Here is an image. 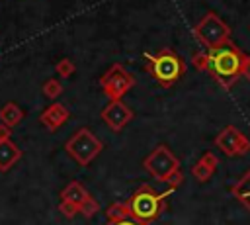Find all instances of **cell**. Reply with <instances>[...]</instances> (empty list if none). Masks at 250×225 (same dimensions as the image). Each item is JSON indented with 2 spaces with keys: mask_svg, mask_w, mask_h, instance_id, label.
Listing matches in <instances>:
<instances>
[{
  "mask_svg": "<svg viewBox=\"0 0 250 225\" xmlns=\"http://www.w3.org/2000/svg\"><path fill=\"white\" fill-rule=\"evenodd\" d=\"M244 53L232 43L227 41L221 47L209 49V51H197L191 57V65L209 76H213L223 88H230L240 76H242V65H244Z\"/></svg>",
  "mask_w": 250,
  "mask_h": 225,
  "instance_id": "1",
  "label": "cell"
},
{
  "mask_svg": "<svg viewBox=\"0 0 250 225\" xmlns=\"http://www.w3.org/2000/svg\"><path fill=\"white\" fill-rule=\"evenodd\" d=\"M143 168L158 182H168L172 190H176L178 186H182L184 182V174L180 168V160L176 158V155L166 147V145H158L154 147L143 160Z\"/></svg>",
  "mask_w": 250,
  "mask_h": 225,
  "instance_id": "2",
  "label": "cell"
},
{
  "mask_svg": "<svg viewBox=\"0 0 250 225\" xmlns=\"http://www.w3.org/2000/svg\"><path fill=\"white\" fill-rule=\"evenodd\" d=\"M172 192H174L172 188H168L166 192H156L152 186L141 184L127 200V207L133 217H137L139 221L148 225L150 221H154L162 215V211L166 209V198Z\"/></svg>",
  "mask_w": 250,
  "mask_h": 225,
  "instance_id": "3",
  "label": "cell"
},
{
  "mask_svg": "<svg viewBox=\"0 0 250 225\" xmlns=\"http://www.w3.org/2000/svg\"><path fill=\"white\" fill-rule=\"evenodd\" d=\"M145 61L150 76L164 88H170L172 84H176L186 72L184 59L172 49H160L154 55L145 53Z\"/></svg>",
  "mask_w": 250,
  "mask_h": 225,
  "instance_id": "4",
  "label": "cell"
},
{
  "mask_svg": "<svg viewBox=\"0 0 250 225\" xmlns=\"http://www.w3.org/2000/svg\"><path fill=\"white\" fill-rule=\"evenodd\" d=\"M64 151L80 166H88L104 151V143L88 127H80L68 137V141L64 143Z\"/></svg>",
  "mask_w": 250,
  "mask_h": 225,
  "instance_id": "5",
  "label": "cell"
},
{
  "mask_svg": "<svg viewBox=\"0 0 250 225\" xmlns=\"http://www.w3.org/2000/svg\"><path fill=\"white\" fill-rule=\"evenodd\" d=\"M193 37L205 47V51H209L230 41V25H227V22H223L215 12H207L195 23Z\"/></svg>",
  "mask_w": 250,
  "mask_h": 225,
  "instance_id": "6",
  "label": "cell"
},
{
  "mask_svg": "<svg viewBox=\"0 0 250 225\" xmlns=\"http://www.w3.org/2000/svg\"><path fill=\"white\" fill-rule=\"evenodd\" d=\"M135 76L121 63L111 65L100 78V86L109 100H121L135 86Z\"/></svg>",
  "mask_w": 250,
  "mask_h": 225,
  "instance_id": "7",
  "label": "cell"
},
{
  "mask_svg": "<svg viewBox=\"0 0 250 225\" xmlns=\"http://www.w3.org/2000/svg\"><path fill=\"white\" fill-rule=\"evenodd\" d=\"M215 145L227 155V157H242L250 151V139L238 131L234 125H227L217 137Z\"/></svg>",
  "mask_w": 250,
  "mask_h": 225,
  "instance_id": "8",
  "label": "cell"
},
{
  "mask_svg": "<svg viewBox=\"0 0 250 225\" xmlns=\"http://www.w3.org/2000/svg\"><path fill=\"white\" fill-rule=\"evenodd\" d=\"M102 119L107 123V127L111 131H121L133 119V110L127 104H123L121 100H111L102 110Z\"/></svg>",
  "mask_w": 250,
  "mask_h": 225,
  "instance_id": "9",
  "label": "cell"
},
{
  "mask_svg": "<svg viewBox=\"0 0 250 225\" xmlns=\"http://www.w3.org/2000/svg\"><path fill=\"white\" fill-rule=\"evenodd\" d=\"M68 117H70V112L66 110V106H62V104H51V106H47L41 112L39 121L49 131H57L59 127H62L68 121Z\"/></svg>",
  "mask_w": 250,
  "mask_h": 225,
  "instance_id": "10",
  "label": "cell"
},
{
  "mask_svg": "<svg viewBox=\"0 0 250 225\" xmlns=\"http://www.w3.org/2000/svg\"><path fill=\"white\" fill-rule=\"evenodd\" d=\"M217 166H219L217 155L211 153V151H207V153H203V157L191 166V176H193L197 182H207V180L215 174Z\"/></svg>",
  "mask_w": 250,
  "mask_h": 225,
  "instance_id": "11",
  "label": "cell"
},
{
  "mask_svg": "<svg viewBox=\"0 0 250 225\" xmlns=\"http://www.w3.org/2000/svg\"><path fill=\"white\" fill-rule=\"evenodd\" d=\"M90 198V192L78 182V180H72L70 184H66L62 190H61V202H68V203H74L80 207V203H84L86 200Z\"/></svg>",
  "mask_w": 250,
  "mask_h": 225,
  "instance_id": "12",
  "label": "cell"
},
{
  "mask_svg": "<svg viewBox=\"0 0 250 225\" xmlns=\"http://www.w3.org/2000/svg\"><path fill=\"white\" fill-rule=\"evenodd\" d=\"M20 158H21V151L16 143L12 141L0 143V172H8Z\"/></svg>",
  "mask_w": 250,
  "mask_h": 225,
  "instance_id": "13",
  "label": "cell"
},
{
  "mask_svg": "<svg viewBox=\"0 0 250 225\" xmlns=\"http://www.w3.org/2000/svg\"><path fill=\"white\" fill-rule=\"evenodd\" d=\"M23 115H25L23 110H21L16 102H6V104L0 108V123L8 125L10 129L16 127V125H20L21 119H23Z\"/></svg>",
  "mask_w": 250,
  "mask_h": 225,
  "instance_id": "14",
  "label": "cell"
},
{
  "mask_svg": "<svg viewBox=\"0 0 250 225\" xmlns=\"http://www.w3.org/2000/svg\"><path fill=\"white\" fill-rule=\"evenodd\" d=\"M230 192H232V196L250 211V168H248V172L230 188Z\"/></svg>",
  "mask_w": 250,
  "mask_h": 225,
  "instance_id": "15",
  "label": "cell"
},
{
  "mask_svg": "<svg viewBox=\"0 0 250 225\" xmlns=\"http://www.w3.org/2000/svg\"><path fill=\"white\" fill-rule=\"evenodd\" d=\"M43 94L49 98V100H55V98H59L61 94H62V82L59 80V78H49V80H45L43 82Z\"/></svg>",
  "mask_w": 250,
  "mask_h": 225,
  "instance_id": "16",
  "label": "cell"
},
{
  "mask_svg": "<svg viewBox=\"0 0 250 225\" xmlns=\"http://www.w3.org/2000/svg\"><path fill=\"white\" fill-rule=\"evenodd\" d=\"M105 215H107V221H109V219H121L125 215H131V211L127 207V202H115L105 209Z\"/></svg>",
  "mask_w": 250,
  "mask_h": 225,
  "instance_id": "17",
  "label": "cell"
},
{
  "mask_svg": "<svg viewBox=\"0 0 250 225\" xmlns=\"http://www.w3.org/2000/svg\"><path fill=\"white\" fill-rule=\"evenodd\" d=\"M55 70L59 72V76H61V78H70V76L74 74L76 67H74V63H72L70 59H61V61H57Z\"/></svg>",
  "mask_w": 250,
  "mask_h": 225,
  "instance_id": "18",
  "label": "cell"
},
{
  "mask_svg": "<svg viewBox=\"0 0 250 225\" xmlns=\"http://www.w3.org/2000/svg\"><path fill=\"white\" fill-rule=\"evenodd\" d=\"M98 209H100L98 202H96V200L90 196V198H88L84 203H80V207H78V213H80V215H84L86 219H92V217L98 213Z\"/></svg>",
  "mask_w": 250,
  "mask_h": 225,
  "instance_id": "19",
  "label": "cell"
},
{
  "mask_svg": "<svg viewBox=\"0 0 250 225\" xmlns=\"http://www.w3.org/2000/svg\"><path fill=\"white\" fill-rule=\"evenodd\" d=\"M59 211H61L66 219H72L74 215H78V205L68 203V202H61V203H59Z\"/></svg>",
  "mask_w": 250,
  "mask_h": 225,
  "instance_id": "20",
  "label": "cell"
},
{
  "mask_svg": "<svg viewBox=\"0 0 250 225\" xmlns=\"http://www.w3.org/2000/svg\"><path fill=\"white\" fill-rule=\"evenodd\" d=\"M105 225H146V223L139 221V219L133 217V215H125V217H121V219H109Z\"/></svg>",
  "mask_w": 250,
  "mask_h": 225,
  "instance_id": "21",
  "label": "cell"
},
{
  "mask_svg": "<svg viewBox=\"0 0 250 225\" xmlns=\"http://www.w3.org/2000/svg\"><path fill=\"white\" fill-rule=\"evenodd\" d=\"M10 135H12V129L4 123H0V143L2 141H10Z\"/></svg>",
  "mask_w": 250,
  "mask_h": 225,
  "instance_id": "22",
  "label": "cell"
},
{
  "mask_svg": "<svg viewBox=\"0 0 250 225\" xmlns=\"http://www.w3.org/2000/svg\"><path fill=\"white\" fill-rule=\"evenodd\" d=\"M242 76H246L250 80V55L244 57V65H242Z\"/></svg>",
  "mask_w": 250,
  "mask_h": 225,
  "instance_id": "23",
  "label": "cell"
}]
</instances>
